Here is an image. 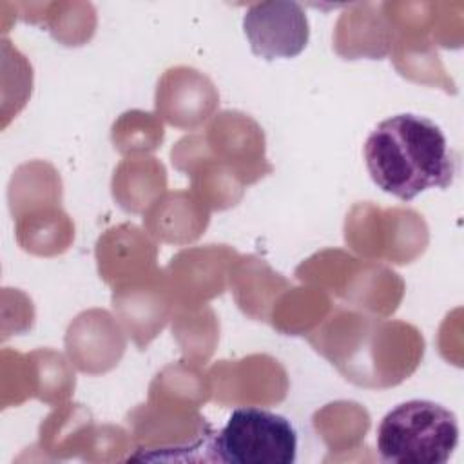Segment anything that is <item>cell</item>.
Wrapping results in <instances>:
<instances>
[{"label":"cell","instance_id":"7a4b0ae2","mask_svg":"<svg viewBox=\"0 0 464 464\" xmlns=\"http://www.w3.org/2000/svg\"><path fill=\"white\" fill-rule=\"evenodd\" d=\"M457 444V417L433 401H406L390 410L377 428V451L386 462L444 464Z\"/></svg>","mask_w":464,"mask_h":464},{"label":"cell","instance_id":"277c9868","mask_svg":"<svg viewBox=\"0 0 464 464\" xmlns=\"http://www.w3.org/2000/svg\"><path fill=\"white\" fill-rule=\"evenodd\" d=\"M250 49L263 60L294 58L308 44V20L297 2L252 4L243 18Z\"/></svg>","mask_w":464,"mask_h":464},{"label":"cell","instance_id":"6da1fadb","mask_svg":"<svg viewBox=\"0 0 464 464\" xmlns=\"http://www.w3.org/2000/svg\"><path fill=\"white\" fill-rule=\"evenodd\" d=\"M364 161L372 181L402 201L450 187L457 172V158L440 127L410 112L390 116L370 132Z\"/></svg>","mask_w":464,"mask_h":464},{"label":"cell","instance_id":"5b68a950","mask_svg":"<svg viewBox=\"0 0 464 464\" xmlns=\"http://www.w3.org/2000/svg\"><path fill=\"white\" fill-rule=\"evenodd\" d=\"M216 103L214 85L194 69H170L158 83L156 109L170 125L194 129L208 118Z\"/></svg>","mask_w":464,"mask_h":464},{"label":"cell","instance_id":"3957f363","mask_svg":"<svg viewBox=\"0 0 464 464\" xmlns=\"http://www.w3.org/2000/svg\"><path fill=\"white\" fill-rule=\"evenodd\" d=\"M214 451L219 462L292 464L297 433L283 415L261 408H237L214 435Z\"/></svg>","mask_w":464,"mask_h":464}]
</instances>
